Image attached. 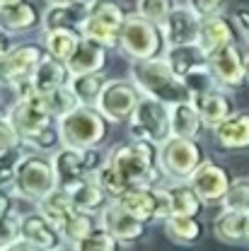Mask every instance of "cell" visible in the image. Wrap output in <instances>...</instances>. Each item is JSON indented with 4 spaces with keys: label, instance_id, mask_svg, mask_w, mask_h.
I'll list each match as a JSON object with an SVG mask.
<instances>
[{
    "label": "cell",
    "instance_id": "6da1fadb",
    "mask_svg": "<svg viewBox=\"0 0 249 251\" xmlns=\"http://www.w3.org/2000/svg\"><path fill=\"white\" fill-rule=\"evenodd\" d=\"M131 80L136 82V87L140 90L143 97H153L157 101L174 106L182 101H191L187 85L182 82V77L169 68V63L165 61V56L153 58V61L133 63L131 65Z\"/></svg>",
    "mask_w": 249,
    "mask_h": 251
},
{
    "label": "cell",
    "instance_id": "7a4b0ae2",
    "mask_svg": "<svg viewBox=\"0 0 249 251\" xmlns=\"http://www.w3.org/2000/svg\"><path fill=\"white\" fill-rule=\"evenodd\" d=\"M116 172L131 186H160V148L150 143L131 140L126 145H114L107 157Z\"/></svg>",
    "mask_w": 249,
    "mask_h": 251
},
{
    "label": "cell",
    "instance_id": "3957f363",
    "mask_svg": "<svg viewBox=\"0 0 249 251\" xmlns=\"http://www.w3.org/2000/svg\"><path fill=\"white\" fill-rule=\"evenodd\" d=\"M56 126L61 135V148H75V150L99 148L109 133V121L94 106H83V104L70 114L61 116Z\"/></svg>",
    "mask_w": 249,
    "mask_h": 251
},
{
    "label": "cell",
    "instance_id": "277c9868",
    "mask_svg": "<svg viewBox=\"0 0 249 251\" xmlns=\"http://www.w3.org/2000/svg\"><path fill=\"white\" fill-rule=\"evenodd\" d=\"M119 51L133 63L153 61L165 56V39L157 25L140 15H128L121 27V39H119Z\"/></svg>",
    "mask_w": 249,
    "mask_h": 251
},
{
    "label": "cell",
    "instance_id": "5b68a950",
    "mask_svg": "<svg viewBox=\"0 0 249 251\" xmlns=\"http://www.w3.org/2000/svg\"><path fill=\"white\" fill-rule=\"evenodd\" d=\"M58 188L56 181V172H54V162L51 155H39V152H27L22 159L15 184H12V193L22 201L29 203H39L41 198H46L51 191Z\"/></svg>",
    "mask_w": 249,
    "mask_h": 251
},
{
    "label": "cell",
    "instance_id": "8992f818",
    "mask_svg": "<svg viewBox=\"0 0 249 251\" xmlns=\"http://www.w3.org/2000/svg\"><path fill=\"white\" fill-rule=\"evenodd\" d=\"M128 135L131 140L150 143V145H165L172 138V121H169V106L157 101L153 97H143L136 114L128 121Z\"/></svg>",
    "mask_w": 249,
    "mask_h": 251
},
{
    "label": "cell",
    "instance_id": "52a82bcc",
    "mask_svg": "<svg viewBox=\"0 0 249 251\" xmlns=\"http://www.w3.org/2000/svg\"><path fill=\"white\" fill-rule=\"evenodd\" d=\"M128 12L119 0H92L90 17L83 27V36L102 44L109 51H119V39Z\"/></svg>",
    "mask_w": 249,
    "mask_h": 251
},
{
    "label": "cell",
    "instance_id": "ba28073f",
    "mask_svg": "<svg viewBox=\"0 0 249 251\" xmlns=\"http://www.w3.org/2000/svg\"><path fill=\"white\" fill-rule=\"evenodd\" d=\"M203 162L206 157L198 140L172 135L165 145H160V169H162V176L169 179V184L189 181Z\"/></svg>",
    "mask_w": 249,
    "mask_h": 251
},
{
    "label": "cell",
    "instance_id": "9c48e42d",
    "mask_svg": "<svg viewBox=\"0 0 249 251\" xmlns=\"http://www.w3.org/2000/svg\"><path fill=\"white\" fill-rule=\"evenodd\" d=\"M143 94L136 87L133 80H109L107 87L99 94L97 111L109 121V124H128L131 116L136 114Z\"/></svg>",
    "mask_w": 249,
    "mask_h": 251
},
{
    "label": "cell",
    "instance_id": "30bf717a",
    "mask_svg": "<svg viewBox=\"0 0 249 251\" xmlns=\"http://www.w3.org/2000/svg\"><path fill=\"white\" fill-rule=\"evenodd\" d=\"M44 58H46L44 44H36V41L15 44L0 63V85L2 87H15L20 82L31 80Z\"/></svg>",
    "mask_w": 249,
    "mask_h": 251
},
{
    "label": "cell",
    "instance_id": "8fae6325",
    "mask_svg": "<svg viewBox=\"0 0 249 251\" xmlns=\"http://www.w3.org/2000/svg\"><path fill=\"white\" fill-rule=\"evenodd\" d=\"M116 203H121L128 213H133L136 218L143 220L145 225L157 222V220L165 222L169 218V205H167L165 186H133L128 188Z\"/></svg>",
    "mask_w": 249,
    "mask_h": 251
},
{
    "label": "cell",
    "instance_id": "7c38bea8",
    "mask_svg": "<svg viewBox=\"0 0 249 251\" xmlns=\"http://www.w3.org/2000/svg\"><path fill=\"white\" fill-rule=\"evenodd\" d=\"M7 116H10V121L15 124L20 138H22V143L36 138L39 133H44V130H49V128H54V126L58 124V119H54V116L46 111V106L41 104V99L36 97V92L29 94L27 99L15 101V104L7 109Z\"/></svg>",
    "mask_w": 249,
    "mask_h": 251
},
{
    "label": "cell",
    "instance_id": "4fadbf2b",
    "mask_svg": "<svg viewBox=\"0 0 249 251\" xmlns=\"http://www.w3.org/2000/svg\"><path fill=\"white\" fill-rule=\"evenodd\" d=\"M245 58L247 56H242L237 44L225 46V49L208 56V70H211L213 80L218 82V87L237 90L247 82V61Z\"/></svg>",
    "mask_w": 249,
    "mask_h": 251
},
{
    "label": "cell",
    "instance_id": "5bb4252c",
    "mask_svg": "<svg viewBox=\"0 0 249 251\" xmlns=\"http://www.w3.org/2000/svg\"><path fill=\"white\" fill-rule=\"evenodd\" d=\"M232 181H235L232 174L213 159H206L189 179V184L196 188V193L203 198V203H222Z\"/></svg>",
    "mask_w": 249,
    "mask_h": 251
},
{
    "label": "cell",
    "instance_id": "9a60e30c",
    "mask_svg": "<svg viewBox=\"0 0 249 251\" xmlns=\"http://www.w3.org/2000/svg\"><path fill=\"white\" fill-rule=\"evenodd\" d=\"M99 225L104 229H109L121 244H136L145 237V229L148 225L143 220H138L133 213H128L121 203L111 201L102 213H99Z\"/></svg>",
    "mask_w": 249,
    "mask_h": 251
},
{
    "label": "cell",
    "instance_id": "2e32d148",
    "mask_svg": "<svg viewBox=\"0 0 249 251\" xmlns=\"http://www.w3.org/2000/svg\"><path fill=\"white\" fill-rule=\"evenodd\" d=\"M198 27H201V17L182 2V5L160 25L162 39H165V51H167V49H174V46L196 44Z\"/></svg>",
    "mask_w": 249,
    "mask_h": 251
},
{
    "label": "cell",
    "instance_id": "e0dca14e",
    "mask_svg": "<svg viewBox=\"0 0 249 251\" xmlns=\"http://www.w3.org/2000/svg\"><path fill=\"white\" fill-rule=\"evenodd\" d=\"M90 5L92 0H75L65 5H49L44 10V31L68 29L83 36V27L90 17Z\"/></svg>",
    "mask_w": 249,
    "mask_h": 251
},
{
    "label": "cell",
    "instance_id": "ac0fdd59",
    "mask_svg": "<svg viewBox=\"0 0 249 251\" xmlns=\"http://www.w3.org/2000/svg\"><path fill=\"white\" fill-rule=\"evenodd\" d=\"M54 162V172H56V181L58 188L70 191L73 186H78L80 181L90 179V167L85 159V150H75V148H61L51 155Z\"/></svg>",
    "mask_w": 249,
    "mask_h": 251
},
{
    "label": "cell",
    "instance_id": "d6986e66",
    "mask_svg": "<svg viewBox=\"0 0 249 251\" xmlns=\"http://www.w3.org/2000/svg\"><path fill=\"white\" fill-rule=\"evenodd\" d=\"M237 27L232 22V17H227L225 12L222 15H213V17H206L201 20V27H198V39L196 44L211 56L225 46H232L237 44Z\"/></svg>",
    "mask_w": 249,
    "mask_h": 251
},
{
    "label": "cell",
    "instance_id": "ffe728a7",
    "mask_svg": "<svg viewBox=\"0 0 249 251\" xmlns=\"http://www.w3.org/2000/svg\"><path fill=\"white\" fill-rule=\"evenodd\" d=\"M191 101H194V106L198 109V114H201L206 128H211V130L218 128L222 121H227V119L237 111L235 99L230 97L227 90H222V87H216V90H208V92H201V94H194Z\"/></svg>",
    "mask_w": 249,
    "mask_h": 251
},
{
    "label": "cell",
    "instance_id": "44dd1931",
    "mask_svg": "<svg viewBox=\"0 0 249 251\" xmlns=\"http://www.w3.org/2000/svg\"><path fill=\"white\" fill-rule=\"evenodd\" d=\"M20 225H22V239L39 247L41 251H58L61 247H65L61 229L54 222H49L39 210L22 215Z\"/></svg>",
    "mask_w": 249,
    "mask_h": 251
},
{
    "label": "cell",
    "instance_id": "7402d4cb",
    "mask_svg": "<svg viewBox=\"0 0 249 251\" xmlns=\"http://www.w3.org/2000/svg\"><path fill=\"white\" fill-rule=\"evenodd\" d=\"M211 138L222 152L249 150V111H235L227 121L211 130Z\"/></svg>",
    "mask_w": 249,
    "mask_h": 251
},
{
    "label": "cell",
    "instance_id": "603a6c76",
    "mask_svg": "<svg viewBox=\"0 0 249 251\" xmlns=\"http://www.w3.org/2000/svg\"><path fill=\"white\" fill-rule=\"evenodd\" d=\"M41 27H44V12L29 0L0 7V29L5 34H25Z\"/></svg>",
    "mask_w": 249,
    "mask_h": 251
},
{
    "label": "cell",
    "instance_id": "cb8c5ba5",
    "mask_svg": "<svg viewBox=\"0 0 249 251\" xmlns=\"http://www.w3.org/2000/svg\"><path fill=\"white\" fill-rule=\"evenodd\" d=\"M167 193V205H169V215H182V218H201L206 203L203 198L196 193V188L189 181H174L165 186Z\"/></svg>",
    "mask_w": 249,
    "mask_h": 251
},
{
    "label": "cell",
    "instance_id": "d4e9b609",
    "mask_svg": "<svg viewBox=\"0 0 249 251\" xmlns=\"http://www.w3.org/2000/svg\"><path fill=\"white\" fill-rule=\"evenodd\" d=\"M107 51H109V49H104L102 44H97L92 39H85V36H83L80 44H78V49L73 51L70 61L65 63V65H68L70 75L99 73V70H104V65H107Z\"/></svg>",
    "mask_w": 249,
    "mask_h": 251
},
{
    "label": "cell",
    "instance_id": "484cf974",
    "mask_svg": "<svg viewBox=\"0 0 249 251\" xmlns=\"http://www.w3.org/2000/svg\"><path fill=\"white\" fill-rule=\"evenodd\" d=\"M169 121H172V135H177V138L198 140L203 128H206L194 101H182V104L169 106Z\"/></svg>",
    "mask_w": 249,
    "mask_h": 251
},
{
    "label": "cell",
    "instance_id": "4316f807",
    "mask_svg": "<svg viewBox=\"0 0 249 251\" xmlns=\"http://www.w3.org/2000/svg\"><path fill=\"white\" fill-rule=\"evenodd\" d=\"M70 201H73V205L80 210V213H87V215H97V213H102L111 201H109V196L102 191V186L97 184V179L90 176V179H85V181H80L78 186H73L70 191Z\"/></svg>",
    "mask_w": 249,
    "mask_h": 251
},
{
    "label": "cell",
    "instance_id": "83f0119b",
    "mask_svg": "<svg viewBox=\"0 0 249 251\" xmlns=\"http://www.w3.org/2000/svg\"><path fill=\"white\" fill-rule=\"evenodd\" d=\"M165 234L172 244L177 247H194L203 239V222L201 218H182V215H169L162 222Z\"/></svg>",
    "mask_w": 249,
    "mask_h": 251
},
{
    "label": "cell",
    "instance_id": "f1b7e54d",
    "mask_svg": "<svg viewBox=\"0 0 249 251\" xmlns=\"http://www.w3.org/2000/svg\"><path fill=\"white\" fill-rule=\"evenodd\" d=\"M165 61L169 63V68L179 77H184V75L198 70V68H208V53L198 44H187V46L167 49L165 51Z\"/></svg>",
    "mask_w": 249,
    "mask_h": 251
},
{
    "label": "cell",
    "instance_id": "f546056e",
    "mask_svg": "<svg viewBox=\"0 0 249 251\" xmlns=\"http://www.w3.org/2000/svg\"><path fill=\"white\" fill-rule=\"evenodd\" d=\"M31 82H34V92H51V90H58V87H68L70 70H68L65 63L46 56L41 61V65L36 68Z\"/></svg>",
    "mask_w": 249,
    "mask_h": 251
},
{
    "label": "cell",
    "instance_id": "4dcf8cb0",
    "mask_svg": "<svg viewBox=\"0 0 249 251\" xmlns=\"http://www.w3.org/2000/svg\"><path fill=\"white\" fill-rule=\"evenodd\" d=\"M36 210L49 220V222H54L58 229L78 213V208H75L73 201H70V193L63 191V188H56V191H51L46 198H41V201L36 203Z\"/></svg>",
    "mask_w": 249,
    "mask_h": 251
},
{
    "label": "cell",
    "instance_id": "1f68e13d",
    "mask_svg": "<svg viewBox=\"0 0 249 251\" xmlns=\"http://www.w3.org/2000/svg\"><path fill=\"white\" fill-rule=\"evenodd\" d=\"M247 232V215L237 210H220V215L213 220V237L222 244H245Z\"/></svg>",
    "mask_w": 249,
    "mask_h": 251
},
{
    "label": "cell",
    "instance_id": "d6a6232c",
    "mask_svg": "<svg viewBox=\"0 0 249 251\" xmlns=\"http://www.w3.org/2000/svg\"><path fill=\"white\" fill-rule=\"evenodd\" d=\"M107 82H109V77L104 75V70H99V73H85V75H70L68 87L73 90L75 99L83 106H97L99 94L107 87Z\"/></svg>",
    "mask_w": 249,
    "mask_h": 251
},
{
    "label": "cell",
    "instance_id": "836d02e7",
    "mask_svg": "<svg viewBox=\"0 0 249 251\" xmlns=\"http://www.w3.org/2000/svg\"><path fill=\"white\" fill-rule=\"evenodd\" d=\"M44 34V49H46V56L56 58L61 63H68L73 51L78 49L80 44V34L75 31H68V29H54V31H41Z\"/></svg>",
    "mask_w": 249,
    "mask_h": 251
},
{
    "label": "cell",
    "instance_id": "e575fe53",
    "mask_svg": "<svg viewBox=\"0 0 249 251\" xmlns=\"http://www.w3.org/2000/svg\"><path fill=\"white\" fill-rule=\"evenodd\" d=\"M36 97L41 99V104L46 106V111L54 119H61V116L70 114L73 109L80 106V101L75 99L70 87H58V90H51V92H36Z\"/></svg>",
    "mask_w": 249,
    "mask_h": 251
},
{
    "label": "cell",
    "instance_id": "d590c367",
    "mask_svg": "<svg viewBox=\"0 0 249 251\" xmlns=\"http://www.w3.org/2000/svg\"><path fill=\"white\" fill-rule=\"evenodd\" d=\"M97 227H99V222L94 220V215H87V213H80V210H78V213L61 227V234L68 247H75V244H80L85 237H90Z\"/></svg>",
    "mask_w": 249,
    "mask_h": 251
},
{
    "label": "cell",
    "instance_id": "8d00e7d4",
    "mask_svg": "<svg viewBox=\"0 0 249 251\" xmlns=\"http://www.w3.org/2000/svg\"><path fill=\"white\" fill-rule=\"evenodd\" d=\"M94 179H97V184L102 186V191L109 196V201H119L128 188H133L124 176L116 172V167H114L109 159H107V162H104V167L94 174Z\"/></svg>",
    "mask_w": 249,
    "mask_h": 251
},
{
    "label": "cell",
    "instance_id": "74e56055",
    "mask_svg": "<svg viewBox=\"0 0 249 251\" xmlns=\"http://www.w3.org/2000/svg\"><path fill=\"white\" fill-rule=\"evenodd\" d=\"M182 2L179 0H136V15L150 20L153 25H162Z\"/></svg>",
    "mask_w": 249,
    "mask_h": 251
},
{
    "label": "cell",
    "instance_id": "f35d334b",
    "mask_svg": "<svg viewBox=\"0 0 249 251\" xmlns=\"http://www.w3.org/2000/svg\"><path fill=\"white\" fill-rule=\"evenodd\" d=\"M25 157H27L25 145H20V148H10V150L0 152V188L12 191L15 176H17V169H20V164H22Z\"/></svg>",
    "mask_w": 249,
    "mask_h": 251
},
{
    "label": "cell",
    "instance_id": "ab89813d",
    "mask_svg": "<svg viewBox=\"0 0 249 251\" xmlns=\"http://www.w3.org/2000/svg\"><path fill=\"white\" fill-rule=\"evenodd\" d=\"M73 249L75 251H121L124 244H121L109 229H104V227L99 225L90 237H85V239H83L80 244H75Z\"/></svg>",
    "mask_w": 249,
    "mask_h": 251
},
{
    "label": "cell",
    "instance_id": "60d3db41",
    "mask_svg": "<svg viewBox=\"0 0 249 251\" xmlns=\"http://www.w3.org/2000/svg\"><path fill=\"white\" fill-rule=\"evenodd\" d=\"M220 205L225 210H237V213L249 215V176H237Z\"/></svg>",
    "mask_w": 249,
    "mask_h": 251
},
{
    "label": "cell",
    "instance_id": "b9f144b4",
    "mask_svg": "<svg viewBox=\"0 0 249 251\" xmlns=\"http://www.w3.org/2000/svg\"><path fill=\"white\" fill-rule=\"evenodd\" d=\"M22 215H17L15 210L0 218V251L12 247L15 242L22 239V225H20Z\"/></svg>",
    "mask_w": 249,
    "mask_h": 251
},
{
    "label": "cell",
    "instance_id": "7bdbcfd3",
    "mask_svg": "<svg viewBox=\"0 0 249 251\" xmlns=\"http://www.w3.org/2000/svg\"><path fill=\"white\" fill-rule=\"evenodd\" d=\"M182 82L187 85L189 94L194 97V94H201V92H208V90H216L218 87V82L213 80V75H211V70L208 68H198V70H194V73H189L182 77Z\"/></svg>",
    "mask_w": 249,
    "mask_h": 251
},
{
    "label": "cell",
    "instance_id": "ee69618b",
    "mask_svg": "<svg viewBox=\"0 0 249 251\" xmlns=\"http://www.w3.org/2000/svg\"><path fill=\"white\" fill-rule=\"evenodd\" d=\"M227 2L230 0H187L184 5L189 10H194L201 20H206V17H213V15H222Z\"/></svg>",
    "mask_w": 249,
    "mask_h": 251
},
{
    "label": "cell",
    "instance_id": "f6af8a7d",
    "mask_svg": "<svg viewBox=\"0 0 249 251\" xmlns=\"http://www.w3.org/2000/svg\"><path fill=\"white\" fill-rule=\"evenodd\" d=\"M22 145V138L17 133L15 124L10 121V116H0V152L10 150V148H20Z\"/></svg>",
    "mask_w": 249,
    "mask_h": 251
},
{
    "label": "cell",
    "instance_id": "bcb514c9",
    "mask_svg": "<svg viewBox=\"0 0 249 251\" xmlns=\"http://www.w3.org/2000/svg\"><path fill=\"white\" fill-rule=\"evenodd\" d=\"M232 22H235L237 31L242 34V39H247L249 36V7H237L232 12Z\"/></svg>",
    "mask_w": 249,
    "mask_h": 251
},
{
    "label": "cell",
    "instance_id": "7dc6e473",
    "mask_svg": "<svg viewBox=\"0 0 249 251\" xmlns=\"http://www.w3.org/2000/svg\"><path fill=\"white\" fill-rule=\"evenodd\" d=\"M7 213H12V196L7 188H0V218Z\"/></svg>",
    "mask_w": 249,
    "mask_h": 251
},
{
    "label": "cell",
    "instance_id": "c3c4849f",
    "mask_svg": "<svg viewBox=\"0 0 249 251\" xmlns=\"http://www.w3.org/2000/svg\"><path fill=\"white\" fill-rule=\"evenodd\" d=\"M10 49H12V44H10V34H5V31L0 29V63H2V58L7 56Z\"/></svg>",
    "mask_w": 249,
    "mask_h": 251
},
{
    "label": "cell",
    "instance_id": "681fc988",
    "mask_svg": "<svg viewBox=\"0 0 249 251\" xmlns=\"http://www.w3.org/2000/svg\"><path fill=\"white\" fill-rule=\"evenodd\" d=\"M5 251H41L39 247H34L29 242H25V239H20V242H15L12 247H7Z\"/></svg>",
    "mask_w": 249,
    "mask_h": 251
},
{
    "label": "cell",
    "instance_id": "f907efd6",
    "mask_svg": "<svg viewBox=\"0 0 249 251\" xmlns=\"http://www.w3.org/2000/svg\"><path fill=\"white\" fill-rule=\"evenodd\" d=\"M49 5H65V2H75V0H46Z\"/></svg>",
    "mask_w": 249,
    "mask_h": 251
},
{
    "label": "cell",
    "instance_id": "816d5d0a",
    "mask_svg": "<svg viewBox=\"0 0 249 251\" xmlns=\"http://www.w3.org/2000/svg\"><path fill=\"white\" fill-rule=\"evenodd\" d=\"M12 2H20V0H0V7H5V5H12Z\"/></svg>",
    "mask_w": 249,
    "mask_h": 251
},
{
    "label": "cell",
    "instance_id": "f5cc1de1",
    "mask_svg": "<svg viewBox=\"0 0 249 251\" xmlns=\"http://www.w3.org/2000/svg\"><path fill=\"white\" fill-rule=\"evenodd\" d=\"M245 244H249V215H247V232H245Z\"/></svg>",
    "mask_w": 249,
    "mask_h": 251
},
{
    "label": "cell",
    "instance_id": "db71d44e",
    "mask_svg": "<svg viewBox=\"0 0 249 251\" xmlns=\"http://www.w3.org/2000/svg\"><path fill=\"white\" fill-rule=\"evenodd\" d=\"M7 111H5V106H2V101H0V116H5Z\"/></svg>",
    "mask_w": 249,
    "mask_h": 251
},
{
    "label": "cell",
    "instance_id": "11a10c76",
    "mask_svg": "<svg viewBox=\"0 0 249 251\" xmlns=\"http://www.w3.org/2000/svg\"><path fill=\"white\" fill-rule=\"evenodd\" d=\"M58 251H75V249H73V247H61Z\"/></svg>",
    "mask_w": 249,
    "mask_h": 251
},
{
    "label": "cell",
    "instance_id": "9f6ffc18",
    "mask_svg": "<svg viewBox=\"0 0 249 251\" xmlns=\"http://www.w3.org/2000/svg\"><path fill=\"white\" fill-rule=\"evenodd\" d=\"M245 61H247V80H249V53H247V58H245Z\"/></svg>",
    "mask_w": 249,
    "mask_h": 251
},
{
    "label": "cell",
    "instance_id": "6f0895ef",
    "mask_svg": "<svg viewBox=\"0 0 249 251\" xmlns=\"http://www.w3.org/2000/svg\"><path fill=\"white\" fill-rule=\"evenodd\" d=\"M245 41H247V46H249V36H247V39H245Z\"/></svg>",
    "mask_w": 249,
    "mask_h": 251
}]
</instances>
